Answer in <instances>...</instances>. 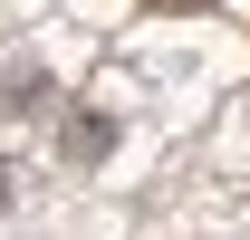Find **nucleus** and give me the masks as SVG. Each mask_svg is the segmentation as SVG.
Here are the masks:
<instances>
[{"mask_svg": "<svg viewBox=\"0 0 250 240\" xmlns=\"http://www.w3.org/2000/svg\"><path fill=\"white\" fill-rule=\"evenodd\" d=\"M0 182H10V173H0Z\"/></svg>", "mask_w": 250, "mask_h": 240, "instance_id": "f03ea898", "label": "nucleus"}, {"mask_svg": "<svg viewBox=\"0 0 250 240\" xmlns=\"http://www.w3.org/2000/svg\"><path fill=\"white\" fill-rule=\"evenodd\" d=\"M154 10H183V0H154Z\"/></svg>", "mask_w": 250, "mask_h": 240, "instance_id": "f257e3e1", "label": "nucleus"}]
</instances>
